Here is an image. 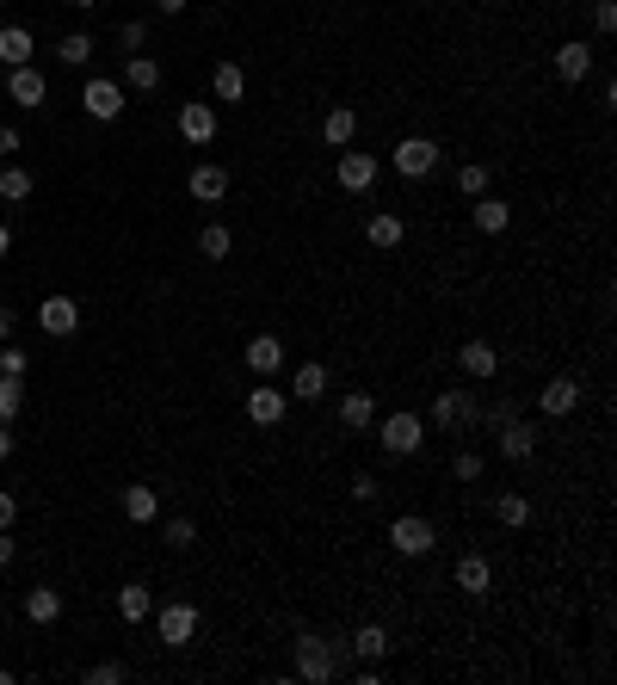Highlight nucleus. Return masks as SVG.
<instances>
[{
    "label": "nucleus",
    "instance_id": "4c0bfd02",
    "mask_svg": "<svg viewBox=\"0 0 617 685\" xmlns=\"http://www.w3.org/2000/svg\"><path fill=\"white\" fill-rule=\"evenodd\" d=\"M161 544H167V550H192V544H198V525H192V519H167V525H161Z\"/></svg>",
    "mask_w": 617,
    "mask_h": 685
},
{
    "label": "nucleus",
    "instance_id": "09e8293b",
    "mask_svg": "<svg viewBox=\"0 0 617 685\" xmlns=\"http://www.w3.org/2000/svg\"><path fill=\"white\" fill-rule=\"evenodd\" d=\"M13 556H19V544H13L7 531H0V568H13Z\"/></svg>",
    "mask_w": 617,
    "mask_h": 685
},
{
    "label": "nucleus",
    "instance_id": "473e14b6",
    "mask_svg": "<svg viewBox=\"0 0 617 685\" xmlns=\"http://www.w3.org/2000/svg\"><path fill=\"white\" fill-rule=\"evenodd\" d=\"M198 254H204V260H229V254H235V235H229L223 223H210V229L198 235Z\"/></svg>",
    "mask_w": 617,
    "mask_h": 685
},
{
    "label": "nucleus",
    "instance_id": "bb28decb",
    "mask_svg": "<svg viewBox=\"0 0 617 685\" xmlns=\"http://www.w3.org/2000/svg\"><path fill=\"white\" fill-rule=\"evenodd\" d=\"M365 241L371 247H402L408 241V223H402V216H389V210H377L371 223H365Z\"/></svg>",
    "mask_w": 617,
    "mask_h": 685
},
{
    "label": "nucleus",
    "instance_id": "cd10ccee",
    "mask_svg": "<svg viewBox=\"0 0 617 685\" xmlns=\"http://www.w3.org/2000/svg\"><path fill=\"white\" fill-rule=\"evenodd\" d=\"M149 611H155V593L142 587V581L118 587V618H124V624H142V618H149Z\"/></svg>",
    "mask_w": 617,
    "mask_h": 685
},
{
    "label": "nucleus",
    "instance_id": "c9c22d12",
    "mask_svg": "<svg viewBox=\"0 0 617 685\" xmlns=\"http://www.w3.org/2000/svg\"><path fill=\"white\" fill-rule=\"evenodd\" d=\"M56 56H62L68 68H81V62H93V38H87V31H68V38L56 44Z\"/></svg>",
    "mask_w": 617,
    "mask_h": 685
},
{
    "label": "nucleus",
    "instance_id": "c03bdc74",
    "mask_svg": "<svg viewBox=\"0 0 617 685\" xmlns=\"http://www.w3.org/2000/svg\"><path fill=\"white\" fill-rule=\"evenodd\" d=\"M352 500H365V507H371V500H377V476L358 470V476H352Z\"/></svg>",
    "mask_w": 617,
    "mask_h": 685
},
{
    "label": "nucleus",
    "instance_id": "6e6d98bb",
    "mask_svg": "<svg viewBox=\"0 0 617 685\" xmlns=\"http://www.w3.org/2000/svg\"><path fill=\"white\" fill-rule=\"evenodd\" d=\"M0 618H7V605H0Z\"/></svg>",
    "mask_w": 617,
    "mask_h": 685
},
{
    "label": "nucleus",
    "instance_id": "393cba45",
    "mask_svg": "<svg viewBox=\"0 0 617 685\" xmlns=\"http://www.w3.org/2000/svg\"><path fill=\"white\" fill-rule=\"evenodd\" d=\"M247 365L260 371V377H272V371L284 365V340H278V334H253V340H247Z\"/></svg>",
    "mask_w": 617,
    "mask_h": 685
},
{
    "label": "nucleus",
    "instance_id": "7ed1b4c3",
    "mask_svg": "<svg viewBox=\"0 0 617 685\" xmlns=\"http://www.w3.org/2000/svg\"><path fill=\"white\" fill-rule=\"evenodd\" d=\"M297 679L303 685H328L334 679V642L328 636H315V630L297 636Z\"/></svg>",
    "mask_w": 617,
    "mask_h": 685
},
{
    "label": "nucleus",
    "instance_id": "ddd939ff",
    "mask_svg": "<svg viewBox=\"0 0 617 685\" xmlns=\"http://www.w3.org/2000/svg\"><path fill=\"white\" fill-rule=\"evenodd\" d=\"M284 408H290V395H284V389H272V383L247 389V420H253V426H278Z\"/></svg>",
    "mask_w": 617,
    "mask_h": 685
},
{
    "label": "nucleus",
    "instance_id": "9d476101",
    "mask_svg": "<svg viewBox=\"0 0 617 685\" xmlns=\"http://www.w3.org/2000/svg\"><path fill=\"white\" fill-rule=\"evenodd\" d=\"M7 99H13V105H25V112H38V105L50 99V81H44L31 62H25V68H7Z\"/></svg>",
    "mask_w": 617,
    "mask_h": 685
},
{
    "label": "nucleus",
    "instance_id": "a19ab883",
    "mask_svg": "<svg viewBox=\"0 0 617 685\" xmlns=\"http://www.w3.org/2000/svg\"><path fill=\"white\" fill-rule=\"evenodd\" d=\"M0 371H7V377H25V371H31V358H25L19 346H0Z\"/></svg>",
    "mask_w": 617,
    "mask_h": 685
},
{
    "label": "nucleus",
    "instance_id": "4468645a",
    "mask_svg": "<svg viewBox=\"0 0 617 685\" xmlns=\"http://www.w3.org/2000/svg\"><path fill=\"white\" fill-rule=\"evenodd\" d=\"M537 408H543V414H550V420H562V414H574V408H580V383H574V377H550V383H543V389H537Z\"/></svg>",
    "mask_w": 617,
    "mask_h": 685
},
{
    "label": "nucleus",
    "instance_id": "2eb2a0df",
    "mask_svg": "<svg viewBox=\"0 0 617 685\" xmlns=\"http://www.w3.org/2000/svg\"><path fill=\"white\" fill-rule=\"evenodd\" d=\"M179 136H186V142H210L216 136V105L210 99H186V105H179Z\"/></svg>",
    "mask_w": 617,
    "mask_h": 685
},
{
    "label": "nucleus",
    "instance_id": "f3484780",
    "mask_svg": "<svg viewBox=\"0 0 617 685\" xmlns=\"http://www.w3.org/2000/svg\"><path fill=\"white\" fill-rule=\"evenodd\" d=\"M556 75L568 81V87H580V81H587L593 75V44H556Z\"/></svg>",
    "mask_w": 617,
    "mask_h": 685
},
{
    "label": "nucleus",
    "instance_id": "412c9836",
    "mask_svg": "<svg viewBox=\"0 0 617 685\" xmlns=\"http://www.w3.org/2000/svg\"><path fill=\"white\" fill-rule=\"evenodd\" d=\"M31 56H38V38H31L25 25H0V62H7V68H25Z\"/></svg>",
    "mask_w": 617,
    "mask_h": 685
},
{
    "label": "nucleus",
    "instance_id": "de8ad7c7",
    "mask_svg": "<svg viewBox=\"0 0 617 685\" xmlns=\"http://www.w3.org/2000/svg\"><path fill=\"white\" fill-rule=\"evenodd\" d=\"M0 155H19V130L13 124H0Z\"/></svg>",
    "mask_w": 617,
    "mask_h": 685
},
{
    "label": "nucleus",
    "instance_id": "1a4fd4ad",
    "mask_svg": "<svg viewBox=\"0 0 617 685\" xmlns=\"http://www.w3.org/2000/svg\"><path fill=\"white\" fill-rule=\"evenodd\" d=\"M38 328H44L50 340H68V334L81 328V303H75V297H44V303H38Z\"/></svg>",
    "mask_w": 617,
    "mask_h": 685
},
{
    "label": "nucleus",
    "instance_id": "c85d7f7f",
    "mask_svg": "<svg viewBox=\"0 0 617 685\" xmlns=\"http://www.w3.org/2000/svg\"><path fill=\"white\" fill-rule=\"evenodd\" d=\"M494 519L506 531H525L531 525V494H494Z\"/></svg>",
    "mask_w": 617,
    "mask_h": 685
},
{
    "label": "nucleus",
    "instance_id": "37998d69",
    "mask_svg": "<svg viewBox=\"0 0 617 685\" xmlns=\"http://www.w3.org/2000/svg\"><path fill=\"white\" fill-rule=\"evenodd\" d=\"M506 420H519V402H494V408H488V432H500Z\"/></svg>",
    "mask_w": 617,
    "mask_h": 685
},
{
    "label": "nucleus",
    "instance_id": "6ab92c4d",
    "mask_svg": "<svg viewBox=\"0 0 617 685\" xmlns=\"http://www.w3.org/2000/svg\"><path fill=\"white\" fill-rule=\"evenodd\" d=\"M340 426H346V432H365V426H377V395H365V389H346V395H340Z\"/></svg>",
    "mask_w": 617,
    "mask_h": 685
},
{
    "label": "nucleus",
    "instance_id": "3c124183",
    "mask_svg": "<svg viewBox=\"0 0 617 685\" xmlns=\"http://www.w3.org/2000/svg\"><path fill=\"white\" fill-rule=\"evenodd\" d=\"M13 457V432H7V420H0V463Z\"/></svg>",
    "mask_w": 617,
    "mask_h": 685
},
{
    "label": "nucleus",
    "instance_id": "f03ea898",
    "mask_svg": "<svg viewBox=\"0 0 617 685\" xmlns=\"http://www.w3.org/2000/svg\"><path fill=\"white\" fill-rule=\"evenodd\" d=\"M389 550L395 556H432V550H439V531H432L426 513H402L389 525Z\"/></svg>",
    "mask_w": 617,
    "mask_h": 685
},
{
    "label": "nucleus",
    "instance_id": "a211bd4d",
    "mask_svg": "<svg viewBox=\"0 0 617 685\" xmlns=\"http://www.w3.org/2000/svg\"><path fill=\"white\" fill-rule=\"evenodd\" d=\"M457 365H463V377H476V383H488V377L500 371V352H494L488 340H469V346H457Z\"/></svg>",
    "mask_w": 617,
    "mask_h": 685
},
{
    "label": "nucleus",
    "instance_id": "e433bc0d",
    "mask_svg": "<svg viewBox=\"0 0 617 685\" xmlns=\"http://www.w3.org/2000/svg\"><path fill=\"white\" fill-rule=\"evenodd\" d=\"M457 192H463V198H482V192H488V167H482V161H463V167H457Z\"/></svg>",
    "mask_w": 617,
    "mask_h": 685
},
{
    "label": "nucleus",
    "instance_id": "0eeeda50",
    "mask_svg": "<svg viewBox=\"0 0 617 685\" xmlns=\"http://www.w3.org/2000/svg\"><path fill=\"white\" fill-rule=\"evenodd\" d=\"M81 105H87V118L112 124V118L124 112V81H105V75H93V81L81 87Z\"/></svg>",
    "mask_w": 617,
    "mask_h": 685
},
{
    "label": "nucleus",
    "instance_id": "9b49d317",
    "mask_svg": "<svg viewBox=\"0 0 617 685\" xmlns=\"http://www.w3.org/2000/svg\"><path fill=\"white\" fill-rule=\"evenodd\" d=\"M494 439H500V457H506V463H531V451H537V426H531V420H506Z\"/></svg>",
    "mask_w": 617,
    "mask_h": 685
},
{
    "label": "nucleus",
    "instance_id": "6e6552de",
    "mask_svg": "<svg viewBox=\"0 0 617 685\" xmlns=\"http://www.w3.org/2000/svg\"><path fill=\"white\" fill-rule=\"evenodd\" d=\"M334 179H340L346 192H371V186H377V155H365V149H340Z\"/></svg>",
    "mask_w": 617,
    "mask_h": 685
},
{
    "label": "nucleus",
    "instance_id": "aec40b11",
    "mask_svg": "<svg viewBox=\"0 0 617 685\" xmlns=\"http://www.w3.org/2000/svg\"><path fill=\"white\" fill-rule=\"evenodd\" d=\"M328 365H315V358H309V365H297V377H290V402H321V395H328Z\"/></svg>",
    "mask_w": 617,
    "mask_h": 685
},
{
    "label": "nucleus",
    "instance_id": "f8f14e48",
    "mask_svg": "<svg viewBox=\"0 0 617 685\" xmlns=\"http://www.w3.org/2000/svg\"><path fill=\"white\" fill-rule=\"evenodd\" d=\"M186 192H192L198 204H223V198H229V167H216V161L192 167V179H186Z\"/></svg>",
    "mask_w": 617,
    "mask_h": 685
},
{
    "label": "nucleus",
    "instance_id": "4be33fe9",
    "mask_svg": "<svg viewBox=\"0 0 617 685\" xmlns=\"http://www.w3.org/2000/svg\"><path fill=\"white\" fill-rule=\"evenodd\" d=\"M124 519H130V525H155V519H161V494L142 488V482H130V488H124Z\"/></svg>",
    "mask_w": 617,
    "mask_h": 685
},
{
    "label": "nucleus",
    "instance_id": "5fc2aeb1",
    "mask_svg": "<svg viewBox=\"0 0 617 685\" xmlns=\"http://www.w3.org/2000/svg\"><path fill=\"white\" fill-rule=\"evenodd\" d=\"M68 7H99V0H68Z\"/></svg>",
    "mask_w": 617,
    "mask_h": 685
},
{
    "label": "nucleus",
    "instance_id": "72a5a7b5",
    "mask_svg": "<svg viewBox=\"0 0 617 685\" xmlns=\"http://www.w3.org/2000/svg\"><path fill=\"white\" fill-rule=\"evenodd\" d=\"M31 186H38V179H31L25 167H7V173H0V198H7V204H31Z\"/></svg>",
    "mask_w": 617,
    "mask_h": 685
},
{
    "label": "nucleus",
    "instance_id": "c756f323",
    "mask_svg": "<svg viewBox=\"0 0 617 685\" xmlns=\"http://www.w3.org/2000/svg\"><path fill=\"white\" fill-rule=\"evenodd\" d=\"M25 618H31V624H56V618H62V593H56V587H31V593H25Z\"/></svg>",
    "mask_w": 617,
    "mask_h": 685
},
{
    "label": "nucleus",
    "instance_id": "a18cd8bd",
    "mask_svg": "<svg viewBox=\"0 0 617 685\" xmlns=\"http://www.w3.org/2000/svg\"><path fill=\"white\" fill-rule=\"evenodd\" d=\"M593 25H599V31H617V0H599V7H593Z\"/></svg>",
    "mask_w": 617,
    "mask_h": 685
},
{
    "label": "nucleus",
    "instance_id": "5701e85b",
    "mask_svg": "<svg viewBox=\"0 0 617 685\" xmlns=\"http://www.w3.org/2000/svg\"><path fill=\"white\" fill-rule=\"evenodd\" d=\"M210 99H223V105H241L247 99V75H241L235 62H216L210 68Z\"/></svg>",
    "mask_w": 617,
    "mask_h": 685
},
{
    "label": "nucleus",
    "instance_id": "2f4dec72",
    "mask_svg": "<svg viewBox=\"0 0 617 685\" xmlns=\"http://www.w3.org/2000/svg\"><path fill=\"white\" fill-rule=\"evenodd\" d=\"M352 648H358V661H389V630L383 624H358Z\"/></svg>",
    "mask_w": 617,
    "mask_h": 685
},
{
    "label": "nucleus",
    "instance_id": "8fccbe9b",
    "mask_svg": "<svg viewBox=\"0 0 617 685\" xmlns=\"http://www.w3.org/2000/svg\"><path fill=\"white\" fill-rule=\"evenodd\" d=\"M186 7H192V0H155V13H167V19H173V13H186Z\"/></svg>",
    "mask_w": 617,
    "mask_h": 685
},
{
    "label": "nucleus",
    "instance_id": "39448f33",
    "mask_svg": "<svg viewBox=\"0 0 617 685\" xmlns=\"http://www.w3.org/2000/svg\"><path fill=\"white\" fill-rule=\"evenodd\" d=\"M155 636H161L167 648H186V642L198 636V605H186V599H167V605L155 611Z\"/></svg>",
    "mask_w": 617,
    "mask_h": 685
},
{
    "label": "nucleus",
    "instance_id": "dca6fc26",
    "mask_svg": "<svg viewBox=\"0 0 617 685\" xmlns=\"http://www.w3.org/2000/svg\"><path fill=\"white\" fill-rule=\"evenodd\" d=\"M488 587H494V568H488V556H457V593H469V599H488Z\"/></svg>",
    "mask_w": 617,
    "mask_h": 685
},
{
    "label": "nucleus",
    "instance_id": "20e7f679",
    "mask_svg": "<svg viewBox=\"0 0 617 685\" xmlns=\"http://www.w3.org/2000/svg\"><path fill=\"white\" fill-rule=\"evenodd\" d=\"M439 155H445V149H439L432 136H402L389 161H395V173H402V179H426L432 167H439Z\"/></svg>",
    "mask_w": 617,
    "mask_h": 685
},
{
    "label": "nucleus",
    "instance_id": "423d86ee",
    "mask_svg": "<svg viewBox=\"0 0 617 685\" xmlns=\"http://www.w3.org/2000/svg\"><path fill=\"white\" fill-rule=\"evenodd\" d=\"M426 445V420L420 414H383V451L389 457H414Z\"/></svg>",
    "mask_w": 617,
    "mask_h": 685
},
{
    "label": "nucleus",
    "instance_id": "a878e982",
    "mask_svg": "<svg viewBox=\"0 0 617 685\" xmlns=\"http://www.w3.org/2000/svg\"><path fill=\"white\" fill-rule=\"evenodd\" d=\"M124 87H130V93H155V87H161V62L136 50V56L124 62Z\"/></svg>",
    "mask_w": 617,
    "mask_h": 685
},
{
    "label": "nucleus",
    "instance_id": "864d4df0",
    "mask_svg": "<svg viewBox=\"0 0 617 685\" xmlns=\"http://www.w3.org/2000/svg\"><path fill=\"white\" fill-rule=\"evenodd\" d=\"M7 247H13V229H7V223H0V260H7Z\"/></svg>",
    "mask_w": 617,
    "mask_h": 685
},
{
    "label": "nucleus",
    "instance_id": "79ce46f5",
    "mask_svg": "<svg viewBox=\"0 0 617 685\" xmlns=\"http://www.w3.org/2000/svg\"><path fill=\"white\" fill-rule=\"evenodd\" d=\"M118 38H124V50H130V56H136V50H142V44H149V25H142V19H130V25H124V31H118Z\"/></svg>",
    "mask_w": 617,
    "mask_h": 685
},
{
    "label": "nucleus",
    "instance_id": "58836bf2",
    "mask_svg": "<svg viewBox=\"0 0 617 685\" xmlns=\"http://www.w3.org/2000/svg\"><path fill=\"white\" fill-rule=\"evenodd\" d=\"M124 679H130L124 661H99V667H87V685H124Z\"/></svg>",
    "mask_w": 617,
    "mask_h": 685
},
{
    "label": "nucleus",
    "instance_id": "b1692460",
    "mask_svg": "<svg viewBox=\"0 0 617 685\" xmlns=\"http://www.w3.org/2000/svg\"><path fill=\"white\" fill-rule=\"evenodd\" d=\"M469 216H476V229H482V235H506V223H513V204L482 192L476 204H469Z\"/></svg>",
    "mask_w": 617,
    "mask_h": 685
},
{
    "label": "nucleus",
    "instance_id": "f257e3e1",
    "mask_svg": "<svg viewBox=\"0 0 617 685\" xmlns=\"http://www.w3.org/2000/svg\"><path fill=\"white\" fill-rule=\"evenodd\" d=\"M432 426H439V432H469V426H482V395H469V389H439V395H432Z\"/></svg>",
    "mask_w": 617,
    "mask_h": 685
},
{
    "label": "nucleus",
    "instance_id": "7c9ffc66",
    "mask_svg": "<svg viewBox=\"0 0 617 685\" xmlns=\"http://www.w3.org/2000/svg\"><path fill=\"white\" fill-rule=\"evenodd\" d=\"M352 136H358V118L346 112V105H334V112L321 118V142H328V149H346Z\"/></svg>",
    "mask_w": 617,
    "mask_h": 685
},
{
    "label": "nucleus",
    "instance_id": "49530a36",
    "mask_svg": "<svg viewBox=\"0 0 617 685\" xmlns=\"http://www.w3.org/2000/svg\"><path fill=\"white\" fill-rule=\"evenodd\" d=\"M13 519H19V500H13V494H0V531H13Z\"/></svg>",
    "mask_w": 617,
    "mask_h": 685
},
{
    "label": "nucleus",
    "instance_id": "ea45409f",
    "mask_svg": "<svg viewBox=\"0 0 617 685\" xmlns=\"http://www.w3.org/2000/svg\"><path fill=\"white\" fill-rule=\"evenodd\" d=\"M451 476H457V482H476V476H482V451H457Z\"/></svg>",
    "mask_w": 617,
    "mask_h": 685
},
{
    "label": "nucleus",
    "instance_id": "603ef678",
    "mask_svg": "<svg viewBox=\"0 0 617 685\" xmlns=\"http://www.w3.org/2000/svg\"><path fill=\"white\" fill-rule=\"evenodd\" d=\"M13 321H19V315H13L7 303H0V340H7V334H13Z\"/></svg>",
    "mask_w": 617,
    "mask_h": 685
},
{
    "label": "nucleus",
    "instance_id": "f704fd0d",
    "mask_svg": "<svg viewBox=\"0 0 617 685\" xmlns=\"http://www.w3.org/2000/svg\"><path fill=\"white\" fill-rule=\"evenodd\" d=\"M19 408H25V377L0 371V420H19Z\"/></svg>",
    "mask_w": 617,
    "mask_h": 685
}]
</instances>
